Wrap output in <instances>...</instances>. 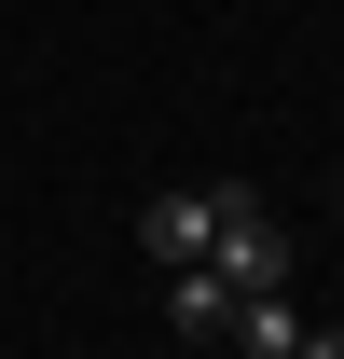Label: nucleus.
<instances>
[{
  "label": "nucleus",
  "mask_w": 344,
  "mask_h": 359,
  "mask_svg": "<svg viewBox=\"0 0 344 359\" xmlns=\"http://www.w3.org/2000/svg\"><path fill=\"white\" fill-rule=\"evenodd\" d=\"M207 235H220V208H207V180H179V194H152V208H138V249H152V263H207Z\"/></svg>",
  "instance_id": "1"
},
{
  "label": "nucleus",
  "mask_w": 344,
  "mask_h": 359,
  "mask_svg": "<svg viewBox=\"0 0 344 359\" xmlns=\"http://www.w3.org/2000/svg\"><path fill=\"white\" fill-rule=\"evenodd\" d=\"M303 332H317V318H303L289 290H248V304H234V346H248V359H289Z\"/></svg>",
  "instance_id": "2"
},
{
  "label": "nucleus",
  "mask_w": 344,
  "mask_h": 359,
  "mask_svg": "<svg viewBox=\"0 0 344 359\" xmlns=\"http://www.w3.org/2000/svg\"><path fill=\"white\" fill-rule=\"evenodd\" d=\"M166 318L193 332V346H207V332H234V290H220L207 263H179V276H166Z\"/></svg>",
  "instance_id": "3"
},
{
  "label": "nucleus",
  "mask_w": 344,
  "mask_h": 359,
  "mask_svg": "<svg viewBox=\"0 0 344 359\" xmlns=\"http://www.w3.org/2000/svg\"><path fill=\"white\" fill-rule=\"evenodd\" d=\"M289 359H344V332H303V346H289Z\"/></svg>",
  "instance_id": "4"
},
{
  "label": "nucleus",
  "mask_w": 344,
  "mask_h": 359,
  "mask_svg": "<svg viewBox=\"0 0 344 359\" xmlns=\"http://www.w3.org/2000/svg\"><path fill=\"white\" fill-rule=\"evenodd\" d=\"M331 208H344V180H331Z\"/></svg>",
  "instance_id": "5"
}]
</instances>
